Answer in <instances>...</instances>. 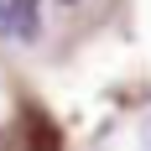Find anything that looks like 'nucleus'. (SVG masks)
I'll use <instances>...</instances> for the list:
<instances>
[{"instance_id": "nucleus-2", "label": "nucleus", "mask_w": 151, "mask_h": 151, "mask_svg": "<svg viewBox=\"0 0 151 151\" xmlns=\"http://www.w3.org/2000/svg\"><path fill=\"white\" fill-rule=\"evenodd\" d=\"M141 141H146V146H151V120H146V125H141Z\"/></svg>"}, {"instance_id": "nucleus-1", "label": "nucleus", "mask_w": 151, "mask_h": 151, "mask_svg": "<svg viewBox=\"0 0 151 151\" xmlns=\"http://www.w3.org/2000/svg\"><path fill=\"white\" fill-rule=\"evenodd\" d=\"M0 31L16 37V42H31L42 31V16H37V0H0Z\"/></svg>"}]
</instances>
